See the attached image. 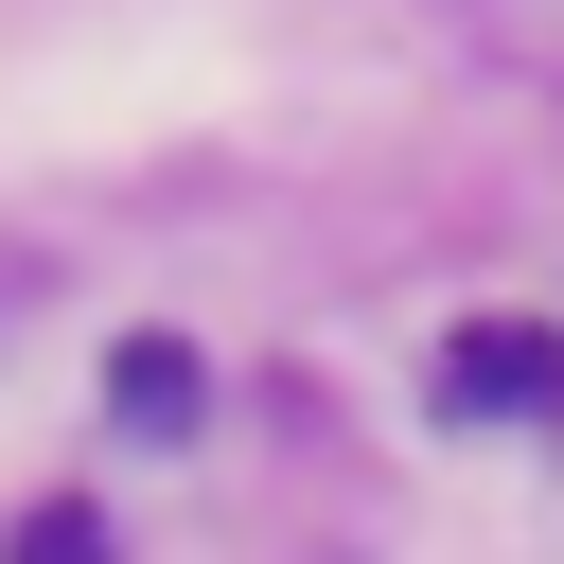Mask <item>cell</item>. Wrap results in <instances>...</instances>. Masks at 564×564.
Instances as JSON below:
<instances>
[{"instance_id":"6da1fadb","label":"cell","mask_w":564,"mask_h":564,"mask_svg":"<svg viewBox=\"0 0 564 564\" xmlns=\"http://www.w3.org/2000/svg\"><path fill=\"white\" fill-rule=\"evenodd\" d=\"M564 405V335L546 317H458L441 335V423H529Z\"/></svg>"},{"instance_id":"7a4b0ae2","label":"cell","mask_w":564,"mask_h":564,"mask_svg":"<svg viewBox=\"0 0 564 564\" xmlns=\"http://www.w3.org/2000/svg\"><path fill=\"white\" fill-rule=\"evenodd\" d=\"M194 405H212V352L194 335H123L106 352V423L123 441H194Z\"/></svg>"},{"instance_id":"3957f363","label":"cell","mask_w":564,"mask_h":564,"mask_svg":"<svg viewBox=\"0 0 564 564\" xmlns=\"http://www.w3.org/2000/svg\"><path fill=\"white\" fill-rule=\"evenodd\" d=\"M0 564H123V546H106V511H70V494H53V511H18V546H0Z\"/></svg>"}]
</instances>
